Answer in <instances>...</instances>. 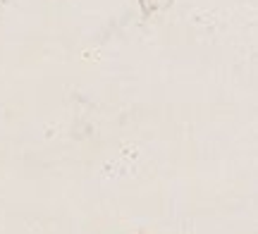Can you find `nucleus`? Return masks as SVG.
Listing matches in <instances>:
<instances>
[]
</instances>
